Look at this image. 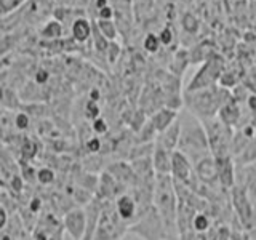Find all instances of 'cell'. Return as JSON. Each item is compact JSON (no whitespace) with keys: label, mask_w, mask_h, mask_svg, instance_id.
Wrapping results in <instances>:
<instances>
[{"label":"cell","mask_w":256,"mask_h":240,"mask_svg":"<svg viewBox=\"0 0 256 240\" xmlns=\"http://www.w3.org/2000/svg\"><path fill=\"white\" fill-rule=\"evenodd\" d=\"M13 122L16 126L20 128V130H26V128L29 126V116L24 114V112H18V114L14 116Z\"/></svg>","instance_id":"cell-23"},{"label":"cell","mask_w":256,"mask_h":240,"mask_svg":"<svg viewBox=\"0 0 256 240\" xmlns=\"http://www.w3.org/2000/svg\"><path fill=\"white\" fill-rule=\"evenodd\" d=\"M72 36L77 42H86L92 37V26L90 22L84 18H78L72 24Z\"/></svg>","instance_id":"cell-16"},{"label":"cell","mask_w":256,"mask_h":240,"mask_svg":"<svg viewBox=\"0 0 256 240\" xmlns=\"http://www.w3.org/2000/svg\"><path fill=\"white\" fill-rule=\"evenodd\" d=\"M54 181V172L52 168H40L37 170V182L42 184V186H48V184H52Z\"/></svg>","instance_id":"cell-19"},{"label":"cell","mask_w":256,"mask_h":240,"mask_svg":"<svg viewBox=\"0 0 256 240\" xmlns=\"http://www.w3.org/2000/svg\"><path fill=\"white\" fill-rule=\"evenodd\" d=\"M216 160V170H218L220 184L224 189H232L236 186V170L232 157H214Z\"/></svg>","instance_id":"cell-12"},{"label":"cell","mask_w":256,"mask_h":240,"mask_svg":"<svg viewBox=\"0 0 256 240\" xmlns=\"http://www.w3.org/2000/svg\"><path fill=\"white\" fill-rule=\"evenodd\" d=\"M114 206H116L118 216L128 224V226H132L133 222H136L142 216L138 200L134 198L132 192H125V194L117 197L114 200Z\"/></svg>","instance_id":"cell-9"},{"label":"cell","mask_w":256,"mask_h":240,"mask_svg":"<svg viewBox=\"0 0 256 240\" xmlns=\"http://www.w3.org/2000/svg\"><path fill=\"white\" fill-rule=\"evenodd\" d=\"M61 30H62V28H61V24L58 21H50L45 26L42 34L45 37H48V38H54V37H60L61 36Z\"/></svg>","instance_id":"cell-20"},{"label":"cell","mask_w":256,"mask_h":240,"mask_svg":"<svg viewBox=\"0 0 256 240\" xmlns=\"http://www.w3.org/2000/svg\"><path fill=\"white\" fill-rule=\"evenodd\" d=\"M230 198H232V205H234V210L237 212L238 218L242 220L244 224L250 226L254 221V213H253L252 197L246 192V189L236 184V186L230 189Z\"/></svg>","instance_id":"cell-7"},{"label":"cell","mask_w":256,"mask_h":240,"mask_svg":"<svg viewBox=\"0 0 256 240\" xmlns=\"http://www.w3.org/2000/svg\"><path fill=\"white\" fill-rule=\"evenodd\" d=\"M230 98L232 96L228 92V88L214 85L190 93L186 92V94H184L186 101L184 102H186V108L190 116L198 118L200 122H205V120L216 118L222 106L228 101H230Z\"/></svg>","instance_id":"cell-1"},{"label":"cell","mask_w":256,"mask_h":240,"mask_svg":"<svg viewBox=\"0 0 256 240\" xmlns=\"http://www.w3.org/2000/svg\"><path fill=\"white\" fill-rule=\"evenodd\" d=\"M180 118H181L182 126H181L180 144H178V149L176 150H180L184 156H188L190 162L196 165L202 158L212 156L210 142H208L205 126L202 122H197V120H194V124L192 122L186 124L182 116Z\"/></svg>","instance_id":"cell-2"},{"label":"cell","mask_w":256,"mask_h":240,"mask_svg":"<svg viewBox=\"0 0 256 240\" xmlns=\"http://www.w3.org/2000/svg\"><path fill=\"white\" fill-rule=\"evenodd\" d=\"M128 224L120 218L112 202H106L101 213L98 229H96L94 240H122L128 232Z\"/></svg>","instance_id":"cell-4"},{"label":"cell","mask_w":256,"mask_h":240,"mask_svg":"<svg viewBox=\"0 0 256 240\" xmlns=\"http://www.w3.org/2000/svg\"><path fill=\"white\" fill-rule=\"evenodd\" d=\"M100 13V20H106V21H110V18L114 16V12H112L110 6H104L101 10H98Z\"/></svg>","instance_id":"cell-28"},{"label":"cell","mask_w":256,"mask_h":240,"mask_svg":"<svg viewBox=\"0 0 256 240\" xmlns=\"http://www.w3.org/2000/svg\"><path fill=\"white\" fill-rule=\"evenodd\" d=\"M184 28H186L189 32H192V30H196V29H197V21H196L194 16L188 14L186 18H184Z\"/></svg>","instance_id":"cell-27"},{"label":"cell","mask_w":256,"mask_h":240,"mask_svg":"<svg viewBox=\"0 0 256 240\" xmlns=\"http://www.w3.org/2000/svg\"><path fill=\"white\" fill-rule=\"evenodd\" d=\"M176 118H178V112L174 109H170V108H162L154 112V116L150 117V122L152 125L156 126L157 133H162L165 132L168 126H172Z\"/></svg>","instance_id":"cell-14"},{"label":"cell","mask_w":256,"mask_h":240,"mask_svg":"<svg viewBox=\"0 0 256 240\" xmlns=\"http://www.w3.org/2000/svg\"><path fill=\"white\" fill-rule=\"evenodd\" d=\"M158 38H160V42H162L164 45H170L172 40H173V32L168 28H165V29H162V32H160Z\"/></svg>","instance_id":"cell-25"},{"label":"cell","mask_w":256,"mask_h":240,"mask_svg":"<svg viewBox=\"0 0 256 240\" xmlns=\"http://www.w3.org/2000/svg\"><path fill=\"white\" fill-rule=\"evenodd\" d=\"M128 232L138 236L141 240H166L165 224L156 206L149 208L138 221L133 222L128 228Z\"/></svg>","instance_id":"cell-5"},{"label":"cell","mask_w":256,"mask_h":240,"mask_svg":"<svg viewBox=\"0 0 256 240\" xmlns=\"http://www.w3.org/2000/svg\"><path fill=\"white\" fill-rule=\"evenodd\" d=\"M21 240H26V238H24V237H22V238H21Z\"/></svg>","instance_id":"cell-29"},{"label":"cell","mask_w":256,"mask_h":240,"mask_svg":"<svg viewBox=\"0 0 256 240\" xmlns=\"http://www.w3.org/2000/svg\"><path fill=\"white\" fill-rule=\"evenodd\" d=\"M202 124L205 126L208 142H210L212 156L213 157H229L230 149H232V142H234L232 128L224 125L218 117L205 120Z\"/></svg>","instance_id":"cell-3"},{"label":"cell","mask_w":256,"mask_h":240,"mask_svg":"<svg viewBox=\"0 0 256 240\" xmlns=\"http://www.w3.org/2000/svg\"><path fill=\"white\" fill-rule=\"evenodd\" d=\"M194 173H196L194 164L190 162L189 157L184 156L180 150H174L173 158H172V173H170L173 181L186 186L192 176H194Z\"/></svg>","instance_id":"cell-10"},{"label":"cell","mask_w":256,"mask_h":240,"mask_svg":"<svg viewBox=\"0 0 256 240\" xmlns=\"http://www.w3.org/2000/svg\"><path fill=\"white\" fill-rule=\"evenodd\" d=\"M48 78H50V74H48V70L45 69H38L37 70V74H36V82L40 84V85H44L48 82Z\"/></svg>","instance_id":"cell-26"},{"label":"cell","mask_w":256,"mask_h":240,"mask_svg":"<svg viewBox=\"0 0 256 240\" xmlns=\"http://www.w3.org/2000/svg\"><path fill=\"white\" fill-rule=\"evenodd\" d=\"M24 0H2V6H4V14L13 12V8L21 5Z\"/></svg>","instance_id":"cell-24"},{"label":"cell","mask_w":256,"mask_h":240,"mask_svg":"<svg viewBox=\"0 0 256 240\" xmlns=\"http://www.w3.org/2000/svg\"><path fill=\"white\" fill-rule=\"evenodd\" d=\"M108 122L104 120L102 117H98L96 120H93V125H92V130L96 133V134H104L108 133Z\"/></svg>","instance_id":"cell-22"},{"label":"cell","mask_w":256,"mask_h":240,"mask_svg":"<svg viewBox=\"0 0 256 240\" xmlns=\"http://www.w3.org/2000/svg\"><path fill=\"white\" fill-rule=\"evenodd\" d=\"M210 226H212L210 216H208L205 212H197L194 214V218H192V222H190V229L196 230L197 234H205Z\"/></svg>","instance_id":"cell-17"},{"label":"cell","mask_w":256,"mask_h":240,"mask_svg":"<svg viewBox=\"0 0 256 240\" xmlns=\"http://www.w3.org/2000/svg\"><path fill=\"white\" fill-rule=\"evenodd\" d=\"M181 126H182L181 125V118L178 117V118H176V122L172 126H168L165 132L158 133V136H157V140H156L154 144H157V146L164 148V149L170 150V152H174L176 149H178V144H180Z\"/></svg>","instance_id":"cell-11"},{"label":"cell","mask_w":256,"mask_h":240,"mask_svg":"<svg viewBox=\"0 0 256 240\" xmlns=\"http://www.w3.org/2000/svg\"><path fill=\"white\" fill-rule=\"evenodd\" d=\"M96 28L100 29L101 34L106 37L108 40H114L116 38V34H117V30H116V26H114V22L112 21H106V20H100L98 24H96Z\"/></svg>","instance_id":"cell-18"},{"label":"cell","mask_w":256,"mask_h":240,"mask_svg":"<svg viewBox=\"0 0 256 240\" xmlns=\"http://www.w3.org/2000/svg\"><path fill=\"white\" fill-rule=\"evenodd\" d=\"M160 44H162V42H160L158 36H156V34H148L146 38H144V48H146V50L150 52V53H156L158 50Z\"/></svg>","instance_id":"cell-21"},{"label":"cell","mask_w":256,"mask_h":240,"mask_svg":"<svg viewBox=\"0 0 256 240\" xmlns=\"http://www.w3.org/2000/svg\"><path fill=\"white\" fill-rule=\"evenodd\" d=\"M62 228L72 240H84L86 234V212L84 208H72L64 213Z\"/></svg>","instance_id":"cell-8"},{"label":"cell","mask_w":256,"mask_h":240,"mask_svg":"<svg viewBox=\"0 0 256 240\" xmlns=\"http://www.w3.org/2000/svg\"><path fill=\"white\" fill-rule=\"evenodd\" d=\"M224 72V60L218 54H213L210 60H206L205 64L202 66L194 78L189 82L188 86V93L190 92H197V90H204V88H210L214 86L220 82V78Z\"/></svg>","instance_id":"cell-6"},{"label":"cell","mask_w":256,"mask_h":240,"mask_svg":"<svg viewBox=\"0 0 256 240\" xmlns=\"http://www.w3.org/2000/svg\"><path fill=\"white\" fill-rule=\"evenodd\" d=\"M172 158H173V152L154 144V150H152V165H154V170L157 174H170L172 173Z\"/></svg>","instance_id":"cell-13"},{"label":"cell","mask_w":256,"mask_h":240,"mask_svg":"<svg viewBox=\"0 0 256 240\" xmlns=\"http://www.w3.org/2000/svg\"><path fill=\"white\" fill-rule=\"evenodd\" d=\"M218 118L228 126H234L238 122L240 109H238V102L236 101V98H230V101H228L226 104H224L222 109L218 114Z\"/></svg>","instance_id":"cell-15"}]
</instances>
